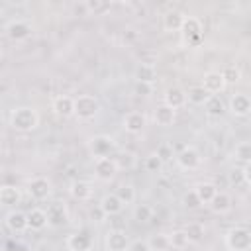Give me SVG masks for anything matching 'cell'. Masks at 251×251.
Returning <instances> with one entry per match:
<instances>
[{"label":"cell","mask_w":251,"mask_h":251,"mask_svg":"<svg viewBox=\"0 0 251 251\" xmlns=\"http://www.w3.org/2000/svg\"><path fill=\"white\" fill-rule=\"evenodd\" d=\"M39 126V114L31 106H18L10 112V127L16 131H33Z\"/></svg>","instance_id":"6da1fadb"},{"label":"cell","mask_w":251,"mask_h":251,"mask_svg":"<svg viewBox=\"0 0 251 251\" xmlns=\"http://www.w3.org/2000/svg\"><path fill=\"white\" fill-rule=\"evenodd\" d=\"M224 241L227 251H251V229L245 226H235L226 233Z\"/></svg>","instance_id":"7a4b0ae2"},{"label":"cell","mask_w":251,"mask_h":251,"mask_svg":"<svg viewBox=\"0 0 251 251\" xmlns=\"http://www.w3.org/2000/svg\"><path fill=\"white\" fill-rule=\"evenodd\" d=\"M100 112V102L96 100V96L92 94H78L75 98V118L88 122L92 118H96V114Z\"/></svg>","instance_id":"3957f363"},{"label":"cell","mask_w":251,"mask_h":251,"mask_svg":"<svg viewBox=\"0 0 251 251\" xmlns=\"http://www.w3.org/2000/svg\"><path fill=\"white\" fill-rule=\"evenodd\" d=\"M120 171L118 163H116V157H100V159H94V176L102 182H110L116 173Z\"/></svg>","instance_id":"277c9868"},{"label":"cell","mask_w":251,"mask_h":251,"mask_svg":"<svg viewBox=\"0 0 251 251\" xmlns=\"http://www.w3.org/2000/svg\"><path fill=\"white\" fill-rule=\"evenodd\" d=\"M114 147H116L114 139H112L110 135H104V133L94 135V137L88 141V149H90V153H92L94 159H100V157H112Z\"/></svg>","instance_id":"5b68a950"},{"label":"cell","mask_w":251,"mask_h":251,"mask_svg":"<svg viewBox=\"0 0 251 251\" xmlns=\"http://www.w3.org/2000/svg\"><path fill=\"white\" fill-rule=\"evenodd\" d=\"M104 247L106 251H127L129 247V237L124 229L110 227L104 235Z\"/></svg>","instance_id":"8992f818"},{"label":"cell","mask_w":251,"mask_h":251,"mask_svg":"<svg viewBox=\"0 0 251 251\" xmlns=\"http://www.w3.org/2000/svg\"><path fill=\"white\" fill-rule=\"evenodd\" d=\"M51 180L45 176H33L27 180V194L33 200H47L51 196Z\"/></svg>","instance_id":"52a82bcc"},{"label":"cell","mask_w":251,"mask_h":251,"mask_svg":"<svg viewBox=\"0 0 251 251\" xmlns=\"http://www.w3.org/2000/svg\"><path fill=\"white\" fill-rule=\"evenodd\" d=\"M175 159H176V165H178L180 169H184V171H194V169H198L200 163H202L200 153H198L194 147H188V145H186L182 151H178V153L175 155Z\"/></svg>","instance_id":"ba28073f"},{"label":"cell","mask_w":251,"mask_h":251,"mask_svg":"<svg viewBox=\"0 0 251 251\" xmlns=\"http://www.w3.org/2000/svg\"><path fill=\"white\" fill-rule=\"evenodd\" d=\"M202 86L206 88V92L210 96H220V92L227 86L224 76H222V71H208L204 73V78H202Z\"/></svg>","instance_id":"9c48e42d"},{"label":"cell","mask_w":251,"mask_h":251,"mask_svg":"<svg viewBox=\"0 0 251 251\" xmlns=\"http://www.w3.org/2000/svg\"><path fill=\"white\" fill-rule=\"evenodd\" d=\"M124 129L127 131V133H131V135H135V133H141L143 129H145V126H147V116L143 114V112H139V110H133V112H127L126 116H124Z\"/></svg>","instance_id":"30bf717a"},{"label":"cell","mask_w":251,"mask_h":251,"mask_svg":"<svg viewBox=\"0 0 251 251\" xmlns=\"http://www.w3.org/2000/svg\"><path fill=\"white\" fill-rule=\"evenodd\" d=\"M6 222V227L12 231V233H24L25 229H29V224H27V214L22 212V210H10L4 218Z\"/></svg>","instance_id":"8fae6325"},{"label":"cell","mask_w":251,"mask_h":251,"mask_svg":"<svg viewBox=\"0 0 251 251\" xmlns=\"http://www.w3.org/2000/svg\"><path fill=\"white\" fill-rule=\"evenodd\" d=\"M94 245V239L88 231H75L67 237V249L69 251H90Z\"/></svg>","instance_id":"7c38bea8"},{"label":"cell","mask_w":251,"mask_h":251,"mask_svg":"<svg viewBox=\"0 0 251 251\" xmlns=\"http://www.w3.org/2000/svg\"><path fill=\"white\" fill-rule=\"evenodd\" d=\"M55 116L59 118H71L75 116V98L69 96V94H59L53 98V104H51Z\"/></svg>","instance_id":"4fadbf2b"},{"label":"cell","mask_w":251,"mask_h":251,"mask_svg":"<svg viewBox=\"0 0 251 251\" xmlns=\"http://www.w3.org/2000/svg\"><path fill=\"white\" fill-rule=\"evenodd\" d=\"M186 90H182L180 86H169L163 94V104L171 106L173 110H180L186 106Z\"/></svg>","instance_id":"5bb4252c"},{"label":"cell","mask_w":251,"mask_h":251,"mask_svg":"<svg viewBox=\"0 0 251 251\" xmlns=\"http://www.w3.org/2000/svg\"><path fill=\"white\" fill-rule=\"evenodd\" d=\"M6 35L12 39V41H24L31 35V25L24 20H12L8 25H6Z\"/></svg>","instance_id":"9a60e30c"},{"label":"cell","mask_w":251,"mask_h":251,"mask_svg":"<svg viewBox=\"0 0 251 251\" xmlns=\"http://www.w3.org/2000/svg\"><path fill=\"white\" fill-rule=\"evenodd\" d=\"M229 112L233 116H237V118L247 116L251 112V98L247 94H243V92L231 94V98H229Z\"/></svg>","instance_id":"2e32d148"},{"label":"cell","mask_w":251,"mask_h":251,"mask_svg":"<svg viewBox=\"0 0 251 251\" xmlns=\"http://www.w3.org/2000/svg\"><path fill=\"white\" fill-rule=\"evenodd\" d=\"M47 218H49L51 227H63L69 224V212H67L65 204H61V202H55L47 208Z\"/></svg>","instance_id":"e0dca14e"},{"label":"cell","mask_w":251,"mask_h":251,"mask_svg":"<svg viewBox=\"0 0 251 251\" xmlns=\"http://www.w3.org/2000/svg\"><path fill=\"white\" fill-rule=\"evenodd\" d=\"M102 210H104V214L106 216H118V214H122V210L126 208L124 206V202L118 198V194L116 192H110V194H104L102 198H100V204H98Z\"/></svg>","instance_id":"ac0fdd59"},{"label":"cell","mask_w":251,"mask_h":251,"mask_svg":"<svg viewBox=\"0 0 251 251\" xmlns=\"http://www.w3.org/2000/svg\"><path fill=\"white\" fill-rule=\"evenodd\" d=\"M22 202V190L12 184H4L0 188V204L4 208H14Z\"/></svg>","instance_id":"d6986e66"},{"label":"cell","mask_w":251,"mask_h":251,"mask_svg":"<svg viewBox=\"0 0 251 251\" xmlns=\"http://www.w3.org/2000/svg\"><path fill=\"white\" fill-rule=\"evenodd\" d=\"M175 118H176V110H173V108L167 106V104L157 106L155 112H153V120H155V124L161 126V127L173 126V124H175Z\"/></svg>","instance_id":"ffe728a7"},{"label":"cell","mask_w":251,"mask_h":251,"mask_svg":"<svg viewBox=\"0 0 251 251\" xmlns=\"http://www.w3.org/2000/svg\"><path fill=\"white\" fill-rule=\"evenodd\" d=\"M210 206V210L214 212V214H227L229 210H231V206H233V200H231V196H229V192H224V190H218V194L214 196V200L208 204Z\"/></svg>","instance_id":"44dd1931"},{"label":"cell","mask_w":251,"mask_h":251,"mask_svg":"<svg viewBox=\"0 0 251 251\" xmlns=\"http://www.w3.org/2000/svg\"><path fill=\"white\" fill-rule=\"evenodd\" d=\"M27 224H29V229L33 231H41L49 226V218H47V210L43 208H31L27 212Z\"/></svg>","instance_id":"7402d4cb"},{"label":"cell","mask_w":251,"mask_h":251,"mask_svg":"<svg viewBox=\"0 0 251 251\" xmlns=\"http://www.w3.org/2000/svg\"><path fill=\"white\" fill-rule=\"evenodd\" d=\"M184 20H186V16L180 10H169L163 16V27H165V31H180L184 25Z\"/></svg>","instance_id":"603a6c76"},{"label":"cell","mask_w":251,"mask_h":251,"mask_svg":"<svg viewBox=\"0 0 251 251\" xmlns=\"http://www.w3.org/2000/svg\"><path fill=\"white\" fill-rule=\"evenodd\" d=\"M69 192H71V196H73L75 200L86 202V200H90V196H92V184H90L88 180H73Z\"/></svg>","instance_id":"cb8c5ba5"},{"label":"cell","mask_w":251,"mask_h":251,"mask_svg":"<svg viewBox=\"0 0 251 251\" xmlns=\"http://www.w3.org/2000/svg\"><path fill=\"white\" fill-rule=\"evenodd\" d=\"M180 31H182V35H184L188 41H198L200 35H202V24H200L198 18H194V16H186L184 25H182Z\"/></svg>","instance_id":"d4e9b609"},{"label":"cell","mask_w":251,"mask_h":251,"mask_svg":"<svg viewBox=\"0 0 251 251\" xmlns=\"http://www.w3.org/2000/svg\"><path fill=\"white\" fill-rule=\"evenodd\" d=\"M133 76H135L137 82L153 84L157 80V69H155V65H149V63H137V67L133 71Z\"/></svg>","instance_id":"484cf974"},{"label":"cell","mask_w":251,"mask_h":251,"mask_svg":"<svg viewBox=\"0 0 251 251\" xmlns=\"http://www.w3.org/2000/svg\"><path fill=\"white\" fill-rule=\"evenodd\" d=\"M194 192L198 194L200 202L208 206V204L214 200V196L218 194V186H216L212 180H202V182H198V184L194 186Z\"/></svg>","instance_id":"4316f807"},{"label":"cell","mask_w":251,"mask_h":251,"mask_svg":"<svg viewBox=\"0 0 251 251\" xmlns=\"http://www.w3.org/2000/svg\"><path fill=\"white\" fill-rule=\"evenodd\" d=\"M208 98H210V94L206 92V88H204L202 84L190 86V88L186 90V100H188V104H192V106H204V104L208 102Z\"/></svg>","instance_id":"83f0119b"},{"label":"cell","mask_w":251,"mask_h":251,"mask_svg":"<svg viewBox=\"0 0 251 251\" xmlns=\"http://www.w3.org/2000/svg\"><path fill=\"white\" fill-rule=\"evenodd\" d=\"M182 229L186 231L190 243H202V241H204V235H206V227H204V224H200V222H188Z\"/></svg>","instance_id":"f1b7e54d"},{"label":"cell","mask_w":251,"mask_h":251,"mask_svg":"<svg viewBox=\"0 0 251 251\" xmlns=\"http://www.w3.org/2000/svg\"><path fill=\"white\" fill-rule=\"evenodd\" d=\"M233 157H235V161H239L243 165L251 163V139L239 141L235 145V149H233Z\"/></svg>","instance_id":"f546056e"},{"label":"cell","mask_w":251,"mask_h":251,"mask_svg":"<svg viewBox=\"0 0 251 251\" xmlns=\"http://www.w3.org/2000/svg\"><path fill=\"white\" fill-rule=\"evenodd\" d=\"M204 110L208 116H222L226 112V104H224L222 96H210L208 102L204 104Z\"/></svg>","instance_id":"4dcf8cb0"},{"label":"cell","mask_w":251,"mask_h":251,"mask_svg":"<svg viewBox=\"0 0 251 251\" xmlns=\"http://www.w3.org/2000/svg\"><path fill=\"white\" fill-rule=\"evenodd\" d=\"M169 239H171V249H186L190 245V239L186 235L184 229H175L169 233Z\"/></svg>","instance_id":"1f68e13d"},{"label":"cell","mask_w":251,"mask_h":251,"mask_svg":"<svg viewBox=\"0 0 251 251\" xmlns=\"http://www.w3.org/2000/svg\"><path fill=\"white\" fill-rule=\"evenodd\" d=\"M147 241H149V245H151V251H169V249H171L169 233H155V235H151Z\"/></svg>","instance_id":"d6a6232c"},{"label":"cell","mask_w":251,"mask_h":251,"mask_svg":"<svg viewBox=\"0 0 251 251\" xmlns=\"http://www.w3.org/2000/svg\"><path fill=\"white\" fill-rule=\"evenodd\" d=\"M133 220L137 224H147L153 220V208L149 204H137L133 208Z\"/></svg>","instance_id":"836d02e7"},{"label":"cell","mask_w":251,"mask_h":251,"mask_svg":"<svg viewBox=\"0 0 251 251\" xmlns=\"http://www.w3.org/2000/svg\"><path fill=\"white\" fill-rule=\"evenodd\" d=\"M116 194H118V198L124 202V206H129V204L135 202V188H133L131 184H120V186L116 188Z\"/></svg>","instance_id":"e575fe53"},{"label":"cell","mask_w":251,"mask_h":251,"mask_svg":"<svg viewBox=\"0 0 251 251\" xmlns=\"http://www.w3.org/2000/svg\"><path fill=\"white\" fill-rule=\"evenodd\" d=\"M86 6H88L90 16H102L112 8V4L106 0H86Z\"/></svg>","instance_id":"d590c367"},{"label":"cell","mask_w":251,"mask_h":251,"mask_svg":"<svg viewBox=\"0 0 251 251\" xmlns=\"http://www.w3.org/2000/svg\"><path fill=\"white\" fill-rule=\"evenodd\" d=\"M222 76H224L226 84H235V82L241 78V71H239L237 67H233V65H227V67L222 71Z\"/></svg>","instance_id":"8d00e7d4"},{"label":"cell","mask_w":251,"mask_h":251,"mask_svg":"<svg viewBox=\"0 0 251 251\" xmlns=\"http://www.w3.org/2000/svg\"><path fill=\"white\" fill-rule=\"evenodd\" d=\"M143 167H145V171H147V173H159V171H161V167H163V161L157 157V153H151V155H147V157H145Z\"/></svg>","instance_id":"74e56055"},{"label":"cell","mask_w":251,"mask_h":251,"mask_svg":"<svg viewBox=\"0 0 251 251\" xmlns=\"http://www.w3.org/2000/svg\"><path fill=\"white\" fill-rule=\"evenodd\" d=\"M182 206H184V208H188V210H196V208H200V206H202V202H200L198 194L194 192V188H192V190H188V192H184V196H182Z\"/></svg>","instance_id":"f35d334b"},{"label":"cell","mask_w":251,"mask_h":251,"mask_svg":"<svg viewBox=\"0 0 251 251\" xmlns=\"http://www.w3.org/2000/svg\"><path fill=\"white\" fill-rule=\"evenodd\" d=\"M173 149H175V147H173L171 143H161L155 153H157V157H159L163 163H167V161H171V159L175 157V151H173Z\"/></svg>","instance_id":"ab89813d"},{"label":"cell","mask_w":251,"mask_h":251,"mask_svg":"<svg viewBox=\"0 0 251 251\" xmlns=\"http://www.w3.org/2000/svg\"><path fill=\"white\" fill-rule=\"evenodd\" d=\"M116 163H118L120 169H131V167L135 165V157H133L131 153H120V155L116 157Z\"/></svg>","instance_id":"60d3db41"},{"label":"cell","mask_w":251,"mask_h":251,"mask_svg":"<svg viewBox=\"0 0 251 251\" xmlns=\"http://www.w3.org/2000/svg\"><path fill=\"white\" fill-rule=\"evenodd\" d=\"M133 92H135L137 96L147 98V96L153 94V84H149V82H137V80H135V84H133Z\"/></svg>","instance_id":"b9f144b4"},{"label":"cell","mask_w":251,"mask_h":251,"mask_svg":"<svg viewBox=\"0 0 251 251\" xmlns=\"http://www.w3.org/2000/svg\"><path fill=\"white\" fill-rule=\"evenodd\" d=\"M127 251H151V245L147 239H131Z\"/></svg>","instance_id":"7bdbcfd3"},{"label":"cell","mask_w":251,"mask_h":251,"mask_svg":"<svg viewBox=\"0 0 251 251\" xmlns=\"http://www.w3.org/2000/svg\"><path fill=\"white\" fill-rule=\"evenodd\" d=\"M229 182H231V184H243V182H245L243 171H241V169H233V171L229 173Z\"/></svg>","instance_id":"ee69618b"},{"label":"cell","mask_w":251,"mask_h":251,"mask_svg":"<svg viewBox=\"0 0 251 251\" xmlns=\"http://www.w3.org/2000/svg\"><path fill=\"white\" fill-rule=\"evenodd\" d=\"M73 14H75V16H90L86 2H76V4H73Z\"/></svg>","instance_id":"f6af8a7d"},{"label":"cell","mask_w":251,"mask_h":251,"mask_svg":"<svg viewBox=\"0 0 251 251\" xmlns=\"http://www.w3.org/2000/svg\"><path fill=\"white\" fill-rule=\"evenodd\" d=\"M104 218H108V216L104 214V210H102L100 206L90 208V220H92V222H104Z\"/></svg>","instance_id":"bcb514c9"},{"label":"cell","mask_w":251,"mask_h":251,"mask_svg":"<svg viewBox=\"0 0 251 251\" xmlns=\"http://www.w3.org/2000/svg\"><path fill=\"white\" fill-rule=\"evenodd\" d=\"M4 251H29V247L24 245V243H8L4 247Z\"/></svg>","instance_id":"7dc6e473"},{"label":"cell","mask_w":251,"mask_h":251,"mask_svg":"<svg viewBox=\"0 0 251 251\" xmlns=\"http://www.w3.org/2000/svg\"><path fill=\"white\" fill-rule=\"evenodd\" d=\"M243 176H245V184H249L251 186V163H247V165H243Z\"/></svg>","instance_id":"c3c4849f"},{"label":"cell","mask_w":251,"mask_h":251,"mask_svg":"<svg viewBox=\"0 0 251 251\" xmlns=\"http://www.w3.org/2000/svg\"><path fill=\"white\" fill-rule=\"evenodd\" d=\"M2 251H4V249H2Z\"/></svg>","instance_id":"681fc988"}]
</instances>
